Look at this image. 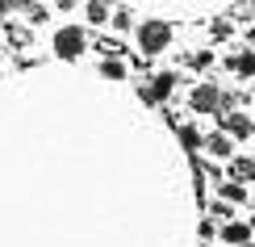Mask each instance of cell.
<instances>
[{
  "label": "cell",
  "instance_id": "obj_7",
  "mask_svg": "<svg viewBox=\"0 0 255 247\" xmlns=\"http://www.w3.org/2000/svg\"><path fill=\"white\" fill-rule=\"evenodd\" d=\"M205 151L214 155V159H226L230 151H235V143H230V134H222V130H218V134H209V138H205Z\"/></svg>",
  "mask_w": 255,
  "mask_h": 247
},
{
  "label": "cell",
  "instance_id": "obj_6",
  "mask_svg": "<svg viewBox=\"0 0 255 247\" xmlns=\"http://www.w3.org/2000/svg\"><path fill=\"white\" fill-rule=\"evenodd\" d=\"M222 239H226L230 247L251 243V222H226V227H222Z\"/></svg>",
  "mask_w": 255,
  "mask_h": 247
},
{
  "label": "cell",
  "instance_id": "obj_12",
  "mask_svg": "<svg viewBox=\"0 0 255 247\" xmlns=\"http://www.w3.org/2000/svg\"><path fill=\"white\" fill-rule=\"evenodd\" d=\"M247 197V189L239 185V180H226V185H222V201H230V206H235V201H243Z\"/></svg>",
  "mask_w": 255,
  "mask_h": 247
},
{
  "label": "cell",
  "instance_id": "obj_13",
  "mask_svg": "<svg viewBox=\"0 0 255 247\" xmlns=\"http://www.w3.org/2000/svg\"><path fill=\"white\" fill-rule=\"evenodd\" d=\"M101 76H105V80H122V76H126V67H122L118 59H105V63H101Z\"/></svg>",
  "mask_w": 255,
  "mask_h": 247
},
{
  "label": "cell",
  "instance_id": "obj_4",
  "mask_svg": "<svg viewBox=\"0 0 255 247\" xmlns=\"http://www.w3.org/2000/svg\"><path fill=\"white\" fill-rule=\"evenodd\" d=\"M172 88H176V76H172V71H159V76H151V84H142V88H138V96L155 105V101H167Z\"/></svg>",
  "mask_w": 255,
  "mask_h": 247
},
{
  "label": "cell",
  "instance_id": "obj_3",
  "mask_svg": "<svg viewBox=\"0 0 255 247\" xmlns=\"http://www.w3.org/2000/svg\"><path fill=\"white\" fill-rule=\"evenodd\" d=\"M188 105H193V113H222V109H230V101L214 88V84H197L193 96H188Z\"/></svg>",
  "mask_w": 255,
  "mask_h": 247
},
{
  "label": "cell",
  "instance_id": "obj_1",
  "mask_svg": "<svg viewBox=\"0 0 255 247\" xmlns=\"http://www.w3.org/2000/svg\"><path fill=\"white\" fill-rule=\"evenodd\" d=\"M138 46H142V55L167 50L172 46V25H167V21H142V25H138Z\"/></svg>",
  "mask_w": 255,
  "mask_h": 247
},
{
  "label": "cell",
  "instance_id": "obj_11",
  "mask_svg": "<svg viewBox=\"0 0 255 247\" xmlns=\"http://www.w3.org/2000/svg\"><path fill=\"white\" fill-rule=\"evenodd\" d=\"M230 180H239V185L243 180H255V164L251 159H235V164H230Z\"/></svg>",
  "mask_w": 255,
  "mask_h": 247
},
{
  "label": "cell",
  "instance_id": "obj_16",
  "mask_svg": "<svg viewBox=\"0 0 255 247\" xmlns=\"http://www.w3.org/2000/svg\"><path fill=\"white\" fill-rule=\"evenodd\" d=\"M113 29H130V13H126V8L113 13Z\"/></svg>",
  "mask_w": 255,
  "mask_h": 247
},
{
  "label": "cell",
  "instance_id": "obj_5",
  "mask_svg": "<svg viewBox=\"0 0 255 247\" xmlns=\"http://www.w3.org/2000/svg\"><path fill=\"white\" fill-rule=\"evenodd\" d=\"M218 122H222V134H230V138H243V134H251V122H247V117H243V113H235V109H222L218 113Z\"/></svg>",
  "mask_w": 255,
  "mask_h": 247
},
{
  "label": "cell",
  "instance_id": "obj_18",
  "mask_svg": "<svg viewBox=\"0 0 255 247\" xmlns=\"http://www.w3.org/2000/svg\"><path fill=\"white\" fill-rule=\"evenodd\" d=\"M251 231H255V218H251Z\"/></svg>",
  "mask_w": 255,
  "mask_h": 247
},
{
  "label": "cell",
  "instance_id": "obj_2",
  "mask_svg": "<svg viewBox=\"0 0 255 247\" xmlns=\"http://www.w3.org/2000/svg\"><path fill=\"white\" fill-rule=\"evenodd\" d=\"M84 46H88V38H84L80 25H63V29H55V55H59V59H80Z\"/></svg>",
  "mask_w": 255,
  "mask_h": 247
},
{
  "label": "cell",
  "instance_id": "obj_10",
  "mask_svg": "<svg viewBox=\"0 0 255 247\" xmlns=\"http://www.w3.org/2000/svg\"><path fill=\"white\" fill-rule=\"evenodd\" d=\"M180 143H184L188 147V151H201V147H205V138H201V130H197V126H180Z\"/></svg>",
  "mask_w": 255,
  "mask_h": 247
},
{
  "label": "cell",
  "instance_id": "obj_19",
  "mask_svg": "<svg viewBox=\"0 0 255 247\" xmlns=\"http://www.w3.org/2000/svg\"><path fill=\"white\" fill-rule=\"evenodd\" d=\"M243 247H255V243H243Z\"/></svg>",
  "mask_w": 255,
  "mask_h": 247
},
{
  "label": "cell",
  "instance_id": "obj_9",
  "mask_svg": "<svg viewBox=\"0 0 255 247\" xmlns=\"http://www.w3.org/2000/svg\"><path fill=\"white\" fill-rule=\"evenodd\" d=\"M84 17H88L92 25H105V17H109V0H88V4H84Z\"/></svg>",
  "mask_w": 255,
  "mask_h": 247
},
{
  "label": "cell",
  "instance_id": "obj_8",
  "mask_svg": "<svg viewBox=\"0 0 255 247\" xmlns=\"http://www.w3.org/2000/svg\"><path fill=\"white\" fill-rule=\"evenodd\" d=\"M230 67H235L239 76H255V46H247L243 55H235V59H230Z\"/></svg>",
  "mask_w": 255,
  "mask_h": 247
},
{
  "label": "cell",
  "instance_id": "obj_14",
  "mask_svg": "<svg viewBox=\"0 0 255 247\" xmlns=\"http://www.w3.org/2000/svg\"><path fill=\"white\" fill-rule=\"evenodd\" d=\"M209 214H214V218H222V222H230V218H235V206H230V201H218Z\"/></svg>",
  "mask_w": 255,
  "mask_h": 247
},
{
  "label": "cell",
  "instance_id": "obj_17",
  "mask_svg": "<svg viewBox=\"0 0 255 247\" xmlns=\"http://www.w3.org/2000/svg\"><path fill=\"white\" fill-rule=\"evenodd\" d=\"M209 63H214V55H209V50H197V55H193V67H209Z\"/></svg>",
  "mask_w": 255,
  "mask_h": 247
},
{
  "label": "cell",
  "instance_id": "obj_15",
  "mask_svg": "<svg viewBox=\"0 0 255 247\" xmlns=\"http://www.w3.org/2000/svg\"><path fill=\"white\" fill-rule=\"evenodd\" d=\"M97 46H101V55H122V42L118 38H101Z\"/></svg>",
  "mask_w": 255,
  "mask_h": 247
}]
</instances>
